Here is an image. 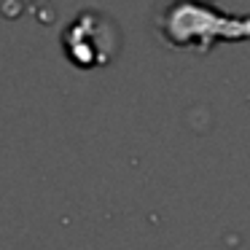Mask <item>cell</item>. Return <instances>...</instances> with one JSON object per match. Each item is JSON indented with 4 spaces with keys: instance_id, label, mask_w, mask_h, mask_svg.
Here are the masks:
<instances>
[{
    "instance_id": "1",
    "label": "cell",
    "mask_w": 250,
    "mask_h": 250,
    "mask_svg": "<svg viewBox=\"0 0 250 250\" xmlns=\"http://www.w3.org/2000/svg\"><path fill=\"white\" fill-rule=\"evenodd\" d=\"M62 46L78 67H103L119 51V30L108 17L89 11L67 24Z\"/></svg>"
}]
</instances>
